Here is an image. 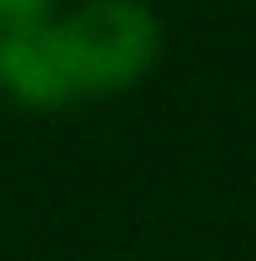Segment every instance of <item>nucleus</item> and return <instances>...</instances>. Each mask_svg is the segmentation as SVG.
Returning <instances> with one entry per match:
<instances>
[{
  "mask_svg": "<svg viewBox=\"0 0 256 261\" xmlns=\"http://www.w3.org/2000/svg\"><path fill=\"white\" fill-rule=\"evenodd\" d=\"M61 15V0H0V31H20V25H45Z\"/></svg>",
  "mask_w": 256,
  "mask_h": 261,
  "instance_id": "7ed1b4c3",
  "label": "nucleus"
},
{
  "mask_svg": "<svg viewBox=\"0 0 256 261\" xmlns=\"http://www.w3.org/2000/svg\"><path fill=\"white\" fill-rule=\"evenodd\" d=\"M0 96L35 116H50L81 100L75 65H70V50L56 20L0 31Z\"/></svg>",
  "mask_w": 256,
  "mask_h": 261,
  "instance_id": "f03ea898",
  "label": "nucleus"
},
{
  "mask_svg": "<svg viewBox=\"0 0 256 261\" xmlns=\"http://www.w3.org/2000/svg\"><path fill=\"white\" fill-rule=\"evenodd\" d=\"M75 65L81 100H116L146 86L166 56V25L151 0H81L56 15Z\"/></svg>",
  "mask_w": 256,
  "mask_h": 261,
  "instance_id": "f257e3e1",
  "label": "nucleus"
}]
</instances>
